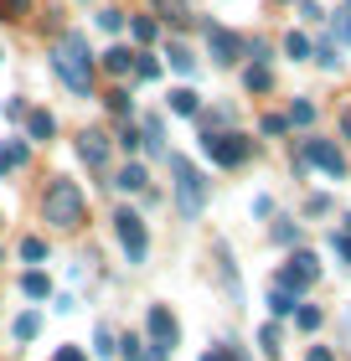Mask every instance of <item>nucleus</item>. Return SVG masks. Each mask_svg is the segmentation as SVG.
I'll list each match as a JSON object with an SVG mask.
<instances>
[{
    "mask_svg": "<svg viewBox=\"0 0 351 361\" xmlns=\"http://www.w3.org/2000/svg\"><path fill=\"white\" fill-rule=\"evenodd\" d=\"M52 68H57V78H62L78 98L93 93V57H88V47H83L78 31H68V37L52 47Z\"/></svg>",
    "mask_w": 351,
    "mask_h": 361,
    "instance_id": "1",
    "label": "nucleus"
},
{
    "mask_svg": "<svg viewBox=\"0 0 351 361\" xmlns=\"http://www.w3.org/2000/svg\"><path fill=\"white\" fill-rule=\"evenodd\" d=\"M42 217L52 222V227H83V191L73 186L68 176H57V180H47V196H42Z\"/></svg>",
    "mask_w": 351,
    "mask_h": 361,
    "instance_id": "2",
    "label": "nucleus"
},
{
    "mask_svg": "<svg viewBox=\"0 0 351 361\" xmlns=\"http://www.w3.org/2000/svg\"><path fill=\"white\" fill-rule=\"evenodd\" d=\"M171 171H176V207H181V217H202V207H207V180L191 171V160H181L171 155Z\"/></svg>",
    "mask_w": 351,
    "mask_h": 361,
    "instance_id": "3",
    "label": "nucleus"
},
{
    "mask_svg": "<svg viewBox=\"0 0 351 361\" xmlns=\"http://www.w3.org/2000/svg\"><path fill=\"white\" fill-rule=\"evenodd\" d=\"M114 233H119L124 253H129V264H145V258H150V238H145V222H140V212L119 207V212H114Z\"/></svg>",
    "mask_w": 351,
    "mask_h": 361,
    "instance_id": "4",
    "label": "nucleus"
},
{
    "mask_svg": "<svg viewBox=\"0 0 351 361\" xmlns=\"http://www.w3.org/2000/svg\"><path fill=\"white\" fill-rule=\"evenodd\" d=\"M145 331H150V346H155L160 356H171L176 346H181V325H176V315L165 305H150V315H145Z\"/></svg>",
    "mask_w": 351,
    "mask_h": 361,
    "instance_id": "5",
    "label": "nucleus"
},
{
    "mask_svg": "<svg viewBox=\"0 0 351 361\" xmlns=\"http://www.w3.org/2000/svg\"><path fill=\"white\" fill-rule=\"evenodd\" d=\"M202 150L217 160V166H243L254 145H248L243 135H222V129H207V135H202Z\"/></svg>",
    "mask_w": 351,
    "mask_h": 361,
    "instance_id": "6",
    "label": "nucleus"
},
{
    "mask_svg": "<svg viewBox=\"0 0 351 361\" xmlns=\"http://www.w3.org/2000/svg\"><path fill=\"white\" fill-rule=\"evenodd\" d=\"M315 279H321V264H315V253H295L290 264L279 269L274 284H279V289H290V294H305V289L315 284Z\"/></svg>",
    "mask_w": 351,
    "mask_h": 361,
    "instance_id": "7",
    "label": "nucleus"
},
{
    "mask_svg": "<svg viewBox=\"0 0 351 361\" xmlns=\"http://www.w3.org/2000/svg\"><path fill=\"white\" fill-rule=\"evenodd\" d=\"M305 160H310V166H321L326 176H336V180L346 176V155L331 140H305Z\"/></svg>",
    "mask_w": 351,
    "mask_h": 361,
    "instance_id": "8",
    "label": "nucleus"
},
{
    "mask_svg": "<svg viewBox=\"0 0 351 361\" xmlns=\"http://www.w3.org/2000/svg\"><path fill=\"white\" fill-rule=\"evenodd\" d=\"M207 47H212V62H238L243 57V37H232L227 26H212V21H207Z\"/></svg>",
    "mask_w": 351,
    "mask_h": 361,
    "instance_id": "9",
    "label": "nucleus"
},
{
    "mask_svg": "<svg viewBox=\"0 0 351 361\" xmlns=\"http://www.w3.org/2000/svg\"><path fill=\"white\" fill-rule=\"evenodd\" d=\"M78 155H83V166L104 171L109 166V140L98 135V129H83V135H78Z\"/></svg>",
    "mask_w": 351,
    "mask_h": 361,
    "instance_id": "10",
    "label": "nucleus"
},
{
    "mask_svg": "<svg viewBox=\"0 0 351 361\" xmlns=\"http://www.w3.org/2000/svg\"><path fill=\"white\" fill-rule=\"evenodd\" d=\"M26 140H6V145H0V176H11L16 166H26Z\"/></svg>",
    "mask_w": 351,
    "mask_h": 361,
    "instance_id": "11",
    "label": "nucleus"
},
{
    "mask_svg": "<svg viewBox=\"0 0 351 361\" xmlns=\"http://www.w3.org/2000/svg\"><path fill=\"white\" fill-rule=\"evenodd\" d=\"M114 186H119V191H145V186H150V176H145L140 160H129V166H124L119 176H114Z\"/></svg>",
    "mask_w": 351,
    "mask_h": 361,
    "instance_id": "12",
    "label": "nucleus"
},
{
    "mask_svg": "<svg viewBox=\"0 0 351 361\" xmlns=\"http://www.w3.org/2000/svg\"><path fill=\"white\" fill-rule=\"evenodd\" d=\"M145 145H150V155H165V119H155V114H150L145 119V135H140Z\"/></svg>",
    "mask_w": 351,
    "mask_h": 361,
    "instance_id": "13",
    "label": "nucleus"
},
{
    "mask_svg": "<svg viewBox=\"0 0 351 361\" xmlns=\"http://www.w3.org/2000/svg\"><path fill=\"white\" fill-rule=\"evenodd\" d=\"M243 83H248V93H269V88H274V73L263 68V62H254V68L243 73Z\"/></svg>",
    "mask_w": 351,
    "mask_h": 361,
    "instance_id": "14",
    "label": "nucleus"
},
{
    "mask_svg": "<svg viewBox=\"0 0 351 361\" xmlns=\"http://www.w3.org/2000/svg\"><path fill=\"white\" fill-rule=\"evenodd\" d=\"M269 310H274V315H295V310H299V294H290V289H269Z\"/></svg>",
    "mask_w": 351,
    "mask_h": 361,
    "instance_id": "15",
    "label": "nucleus"
},
{
    "mask_svg": "<svg viewBox=\"0 0 351 361\" xmlns=\"http://www.w3.org/2000/svg\"><path fill=\"white\" fill-rule=\"evenodd\" d=\"M104 62H109V73H119V78H124V73H135V52H129V47H109V57H104Z\"/></svg>",
    "mask_w": 351,
    "mask_h": 361,
    "instance_id": "16",
    "label": "nucleus"
},
{
    "mask_svg": "<svg viewBox=\"0 0 351 361\" xmlns=\"http://www.w3.org/2000/svg\"><path fill=\"white\" fill-rule=\"evenodd\" d=\"M37 331H42V315H16V325H11V336L21 341V346H26V341H37Z\"/></svg>",
    "mask_w": 351,
    "mask_h": 361,
    "instance_id": "17",
    "label": "nucleus"
},
{
    "mask_svg": "<svg viewBox=\"0 0 351 361\" xmlns=\"http://www.w3.org/2000/svg\"><path fill=\"white\" fill-rule=\"evenodd\" d=\"M21 294H31V300H47V294H52V284H47V274H21Z\"/></svg>",
    "mask_w": 351,
    "mask_h": 361,
    "instance_id": "18",
    "label": "nucleus"
},
{
    "mask_svg": "<svg viewBox=\"0 0 351 361\" xmlns=\"http://www.w3.org/2000/svg\"><path fill=\"white\" fill-rule=\"evenodd\" d=\"M124 26H129V31H135V42H140V47H150V42H155V37H160V26H155V21H150V16H135V21H124Z\"/></svg>",
    "mask_w": 351,
    "mask_h": 361,
    "instance_id": "19",
    "label": "nucleus"
},
{
    "mask_svg": "<svg viewBox=\"0 0 351 361\" xmlns=\"http://www.w3.org/2000/svg\"><path fill=\"white\" fill-rule=\"evenodd\" d=\"M150 6H155V16H165L171 26L186 21V0H150Z\"/></svg>",
    "mask_w": 351,
    "mask_h": 361,
    "instance_id": "20",
    "label": "nucleus"
},
{
    "mask_svg": "<svg viewBox=\"0 0 351 361\" xmlns=\"http://www.w3.org/2000/svg\"><path fill=\"white\" fill-rule=\"evenodd\" d=\"M196 109H202L196 88H176V93H171V114H196Z\"/></svg>",
    "mask_w": 351,
    "mask_h": 361,
    "instance_id": "21",
    "label": "nucleus"
},
{
    "mask_svg": "<svg viewBox=\"0 0 351 361\" xmlns=\"http://www.w3.org/2000/svg\"><path fill=\"white\" fill-rule=\"evenodd\" d=\"M52 135H57V119L47 109H37L31 114V140H52Z\"/></svg>",
    "mask_w": 351,
    "mask_h": 361,
    "instance_id": "22",
    "label": "nucleus"
},
{
    "mask_svg": "<svg viewBox=\"0 0 351 361\" xmlns=\"http://www.w3.org/2000/svg\"><path fill=\"white\" fill-rule=\"evenodd\" d=\"M165 57H171V68L181 73V78H191V68H196V57L186 52V47H181V42H171V52H165Z\"/></svg>",
    "mask_w": 351,
    "mask_h": 361,
    "instance_id": "23",
    "label": "nucleus"
},
{
    "mask_svg": "<svg viewBox=\"0 0 351 361\" xmlns=\"http://www.w3.org/2000/svg\"><path fill=\"white\" fill-rule=\"evenodd\" d=\"M284 52H290L295 62H305L310 57V37H305V31H290V37H284Z\"/></svg>",
    "mask_w": 351,
    "mask_h": 361,
    "instance_id": "24",
    "label": "nucleus"
},
{
    "mask_svg": "<svg viewBox=\"0 0 351 361\" xmlns=\"http://www.w3.org/2000/svg\"><path fill=\"white\" fill-rule=\"evenodd\" d=\"M93 351L98 356H114V351H119V336H114L109 325H98V331H93Z\"/></svg>",
    "mask_w": 351,
    "mask_h": 361,
    "instance_id": "25",
    "label": "nucleus"
},
{
    "mask_svg": "<svg viewBox=\"0 0 351 361\" xmlns=\"http://www.w3.org/2000/svg\"><path fill=\"white\" fill-rule=\"evenodd\" d=\"M93 21L104 26V31H124V21H129V16H124V11H114V6H104V11L93 16Z\"/></svg>",
    "mask_w": 351,
    "mask_h": 361,
    "instance_id": "26",
    "label": "nucleus"
},
{
    "mask_svg": "<svg viewBox=\"0 0 351 361\" xmlns=\"http://www.w3.org/2000/svg\"><path fill=\"white\" fill-rule=\"evenodd\" d=\"M295 325H299V331H321V310H315V305H299V310H295Z\"/></svg>",
    "mask_w": 351,
    "mask_h": 361,
    "instance_id": "27",
    "label": "nucleus"
},
{
    "mask_svg": "<svg viewBox=\"0 0 351 361\" xmlns=\"http://www.w3.org/2000/svg\"><path fill=\"white\" fill-rule=\"evenodd\" d=\"M310 57L321 62V68H341V57H336V47H331V42H321V47H310Z\"/></svg>",
    "mask_w": 351,
    "mask_h": 361,
    "instance_id": "28",
    "label": "nucleus"
},
{
    "mask_svg": "<svg viewBox=\"0 0 351 361\" xmlns=\"http://www.w3.org/2000/svg\"><path fill=\"white\" fill-rule=\"evenodd\" d=\"M274 243H279V248H295V243H299V227H295V222H279V227H274Z\"/></svg>",
    "mask_w": 351,
    "mask_h": 361,
    "instance_id": "29",
    "label": "nucleus"
},
{
    "mask_svg": "<svg viewBox=\"0 0 351 361\" xmlns=\"http://www.w3.org/2000/svg\"><path fill=\"white\" fill-rule=\"evenodd\" d=\"M290 124H299V129H305V124H315V104H305V98H299V104L290 109Z\"/></svg>",
    "mask_w": 351,
    "mask_h": 361,
    "instance_id": "30",
    "label": "nucleus"
},
{
    "mask_svg": "<svg viewBox=\"0 0 351 361\" xmlns=\"http://www.w3.org/2000/svg\"><path fill=\"white\" fill-rule=\"evenodd\" d=\"M336 42H341V47H351V6H346V11H336Z\"/></svg>",
    "mask_w": 351,
    "mask_h": 361,
    "instance_id": "31",
    "label": "nucleus"
},
{
    "mask_svg": "<svg viewBox=\"0 0 351 361\" xmlns=\"http://www.w3.org/2000/svg\"><path fill=\"white\" fill-rule=\"evenodd\" d=\"M21 258H31V264H42V258H47V243H42V238H26V243H21Z\"/></svg>",
    "mask_w": 351,
    "mask_h": 361,
    "instance_id": "32",
    "label": "nucleus"
},
{
    "mask_svg": "<svg viewBox=\"0 0 351 361\" xmlns=\"http://www.w3.org/2000/svg\"><path fill=\"white\" fill-rule=\"evenodd\" d=\"M258 346L269 351V356H279V325H263V331H258Z\"/></svg>",
    "mask_w": 351,
    "mask_h": 361,
    "instance_id": "33",
    "label": "nucleus"
},
{
    "mask_svg": "<svg viewBox=\"0 0 351 361\" xmlns=\"http://www.w3.org/2000/svg\"><path fill=\"white\" fill-rule=\"evenodd\" d=\"M135 73L140 78H160V62L155 57H135Z\"/></svg>",
    "mask_w": 351,
    "mask_h": 361,
    "instance_id": "34",
    "label": "nucleus"
},
{
    "mask_svg": "<svg viewBox=\"0 0 351 361\" xmlns=\"http://www.w3.org/2000/svg\"><path fill=\"white\" fill-rule=\"evenodd\" d=\"M109 109L119 114V119H129V93H109Z\"/></svg>",
    "mask_w": 351,
    "mask_h": 361,
    "instance_id": "35",
    "label": "nucleus"
},
{
    "mask_svg": "<svg viewBox=\"0 0 351 361\" xmlns=\"http://www.w3.org/2000/svg\"><path fill=\"white\" fill-rule=\"evenodd\" d=\"M284 129H290V119H279V114H269V119H263V135H284Z\"/></svg>",
    "mask_w": 351,
    "mask_h": 361,
    "instance_id": "36",
    "label": "nucleus"
},
{
    "mask_svg": "<svg viewBox=\"0 0 351 361\" xmlns=\"http://www.w3.org/2000/svg\"><path fill=\"white\" fill-rule=\"evenodd\" d=\"M331 248H336V253L346 258V264H351V238H346V233H336V238H331Z\"/></svg>",
    "mask_w": 351,
    "mask_h": 361,
    "instance_id": "37",
    "label": "nucleus"
},
{
    "mask_svg": "<svg viewBox=\"0 0 351 361\" xmlns=\"http://www.w3.org/2000/svg\"><path fill=\"white\" fill-rule=\"evenodd\" d=\"M299 16H305V21H321V16H326V11H321V6H315V0H299Z\"/></svg>",
    "mask_w": 351,
    "mask_h": 361,
    "instance_id": "38",
    "label": "nucleus"
},
{
    "mask_svg": "<svg viewBox=\"0 0 351 361\" xmlns=\"http://www.w3.org/2000/svg\"><path fill=\"white\" fill-rule=\"evenodd\" d=\"M305 361H336V356H331V351H326V346H315V351H310V356H305Z\"/></svg>",
    "mask_w": 351,
    "mask_h": 361,
    "instance_id": "39",
    "label": "nucleus"
},
{
    "mask_svg": "<svg viewBox=\"0 0 351 361\" xmlns=\"http://www.w3.org/2000/svg\"><path fill=\"white\" fill-rule=\"evenodd\" d=\"M57 361H83V351H57Z\"/></svg>",
    "mask_w": 351,
    "mask_h": 361,
    "instance_id": "40",
    "label": "nucleus"
},
{
    "mask_svg": "<svg viewBox=\"0 0 351 361\" xmlns=\"http://www.w3.org/2000/svg\"><path fill=\"white\" fill-rule=\"evenodd\" d=\"M202 361H227V351H207V356H202Z\"/></svg>",
    "mask_w": 351,
    "mask_h": 361,
    "instance_id": "41",
    "label": "nucleus"
},
{
    "mask_svg": "<svg viewBox=\"0 0 351 361\" xmlns=\"http://www.w3.org/2000/svg\"><path fill=\"white\" fill-rule=\"evenodd\" d=\"M0 21H6V11H0Z\"/></svg>",
    "mask_w": 351,
    "mask_h": 361,
    "instance_id": "42",
    "label": "nucleus"
},
{
    "mask_svg": "<svg viewBox=\"0 0 351 361\" xmlns=\"http://www.w3.org/2000/svg\"><path fill=\"white\" fill-rule=\"evenodd\" d=\"M0 57H6V52H0Z\"/></svg>",
    "mask_w": 351,
    "mask_h": 361,
    "instance_id": "43",
    "label": "nucleus"
}]
</instances>
